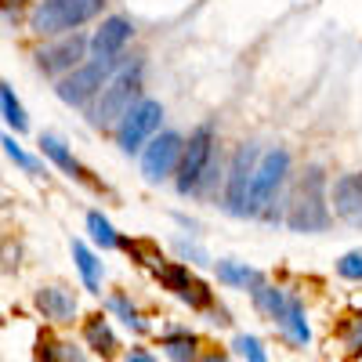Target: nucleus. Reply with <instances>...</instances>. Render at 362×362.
<instances>
[{
    "label": "nucleus",
    "mask_w": 362,
    "mask_h": 362,
    "mask_svg": "<svg viewBox=\"0 0 362 362\" xmlns=\"http://www.w3.org/2000/svg\"><path fill=\"white\" fill-rule=\"evenodd\" d=\"M334 225L329 210V174L322 163H308L290 177L286 189V210H283V228L293 235H319Z\"/></svg>",
    "instance_id": "f257e3e1"
},
{
    "label": "nucleus",
    "mask_w": 362,
    "mask_h": 362,
    "mask_svg": "<svg viewBox=\"0 0 362 362\" xmlns=\"http://www.w3.org/2000/svg\"><path fill=\"white\" fill-rule=\"evenodd\" d=\"M141 98H145V58L141 54H127L124 66H119L112 73V80L102 87V95L83 109L87 112V124L95 127V131H102V134H112V127Z\"/></svg>",
    "instance_id": "f03ea898"
},
{
    "label": "nucleus",
    "mask_w": 362,
    "mask_h": 362,
    "mask_svg": "<svg viewBox=\"0 0 362 362\" xmlns=\"http://www.w3.org/2000/svg\"><path fill=\"white\" fill-rule=\"evenodd\" d=\"M290 177H293V156H290V148L286 145L264 148L261 163L254 170V185H250V221L283 225Z\"/></svg>",
    "instance_id": "7ed1b4c3"
},
{
    "label": "nucleus",
    "mask_w": 362,
    "mask_h": 362,
    "mask_svg": "<svg viewBox=\"0 0 362 362\" xmlns=\"http://www.w3.org/2000/svg\"><path fill=\"white\" fill-rule=\"evenodd\" d=\"M109 8V0H37L25 15L29 33L51 40V37H66V33H80L83 25L98 22Z\"/></svg>",
    "instance_id": "20e7f679"
},
{
    "label": "nucleus",
    "mask_w": 362,
    "mask_h": 362,
    "mask_svg": "<svg viewBox=\"0 0 362 362\" xmlns=\"http://www.w3.org/2000/svg\"><path fill=\"white\" fill-rule=\"evenodd\" d=\"M264 148L257 141H239L232 145V153L225 160V185L218 206L235 221H250V185H254V170L261 163Z\"/></svg>",
    "instance_id": "39448f33"
},
{
    "label": "nucleus",
    "mask_w": 362,
    "mask_h": 362,
    "mask_svg": "<svg viewBox=\"0 0 362 362\" xmlns=\"http://www.w3.org/2000/svg\"><path fill=\"white\" fill-rule=\"evenodd\" d=\"M221 148V134H218V124L214 119H203L196 124L189 134H185V148H181V163H177V174H174V192L181 199H192L199 177L206 170V163L214 160V153Z\"/></svg>",
    "instance_id": "423d86ee"
},
{
    "label": "nucleus",
    "mask_w": 362,
    "mask_h": 362,
    "mask_svg": "<svg viewBox=\"0 0 362 362\" xmlns=\"http://www.w3.org/2000/svg\"><path fill=\"white\" fill-rule=\"evenodd\" d=\"M127 58V54H124ZM124 58H116V62H102V58H87L83 66H76L69 76L54 80V95L62 105L69 109H87L90 102H95L102 95V87L112 80V73L124 66Z\"/></svg>",
    "instance_id": "0eeeda50"
},
{
    "label": "nucleus",
    "mask_w": 362,
    "mask_h": 362,
    "mask_svg": "<svg viewBox=\"0 0 362 362\" xmlns=\"http://www.w3.org/2000/svg\"><path fill=\"white\" fill-rule=\"evenodd\" d=\"M163 119H167V109H163V102L160 98H141L119 124L112 127V141H116V148L124 156H138L141 148L153 141L160 131H163Z\"/></svg>",
    "instance_id": "6e6552de"
},
{
    "label": "nucleus",
    "mask_w": 362,
    "mask_h": 362,
    "mask_svg": "<svg viewBox=\"0 0 362 362\" xmlns=\"http://www.w3.org/2000/svg\"><path fill=\"white\" fill-rule=\"evenodd\" d=\"M181 148H185V134L163 127L153 141H148L138 153V170L148 185H163V181H174L177 163H181Z\"/></svg>",
    "instance_id": "1a4fd4ad"
},
{
    "label": "nucleus",
    "mask_w": 362,
    "mask_h": 362,
    "mask_svg": "<svg viewBox=\"0 0 362 362\" xmlns=\"http://www.w3.org/2000/svg\"><path fill=\"white\" fill-rule=\"evenodd\" d=\"M87 58H90V37H83V33H66V37L44 40V44L37 47V54H33V62H37V69H40L44 76L62 80V76H69L76 66H83Z\"/></svg>",
    "instance_id": "9d476101"
},
{
    "label": "nucleus",
    "mask_w": 362,
    "mask_h": 362,
    "mask_svg": "<svg viewBox=\"0 0 362 362\" xmlns=\"http://www.w3.org/2000/svg\"><path fill=\"white\" fill-rule=\"evenodd\" d=\"M329 210L348 228H362V170L329 177Z\"/></svg>",
    "instance_id": "9b49d317"
},
{
    "label": "nucleus",
    "mask_w": 362,
    "mask_h": 362,
    "mask_svg": "<svg viewBox=\"0 0 362 362\" xmlns=\"http://www.w3.org/2000/svg\"><path fill=\"white\" fill-rule=\"evenodd\" d=\"M134 40V22L127 15H105L98 22V29L90 33V58L102 62H116L127 54V44Z\"/></svg>",
    "instance_id": "f8f14e48"
},
{
    "label": "nucleus",
    "mask_w": 362,
    "mask_h": 362,
    "mask_svg": "<svg viewBox=\"0 0 362 362\" xmlns=\"http://www.w3.org/2000/svg\"><path fill=\"white\" fill-rule=\"evenodd\" d=\"M37 148H40V156L51 163V167H58L66 177H73V181H80V185H90V189H102V181L98 177H90V170L73 156V148H69V141L62 138V134H54V131H44L40 138H37Z\"/></svg>",
    "instance_id": "ddd939ff"
},
{
    "label": "nucleus",
    "mask_w": 362,
    "mask_h": 362,
    "mask_svg": "<svg viewBox=\"0 0 362 362\" xmlns=\"http://www.w3.org/2000/svg\"><path fill=\"white\" fill-rule=\"evenodd\" d=\"M33 305H37V312H40L47 322H54V326H69V322L76 319V312H80L76 293H73L69 286H62V283L40 286V290L33 293Z\"/></svg>",
    "instance_id": "4468645a"
},
{
    "label": "nucleus",
    "mask_w": 362,
    "mask_h": 362,
    "mask_svg": "<svg viewBox=\"0 0 362 362\" xmlns=\"http://www.w3.org/2000/svg\"><path fill=\"white\" fill-rule=\"evenodd\" d=\"M276 329H279V337H283L290 348H308V344H312V322H308V308H305V300H300L297 293H290V300H286L283 315L276 319Z\"/></svg>",
    "instance_id": "2eb2a0df"
},
{
    "label": "nucleus",
    "mask_w": 362,
    "mask_h": 362,
    "mask_svg": "<svg viewBox=\"0 0 362 362\" xmlns=\"http://www.w3.org/2000/svg\"><path fill=\"white\" fill-rule=\"evenodd\" d=\"M83 344L95 351L98 358H116V355H119V337H116L109 315L95 312V315L83 319Z\"/></svg>",
    "instance_id": "dca6fc26"
},
{
    "label": "nucleus",
    "mask_w": 362,
    "mask_h": 362,
    "mask_svg": "<svg viewBox=\"0 0 362 362\" xmlns=\"http://www.w3.org/2000/svg\"><path fill=\"white\" fill-rule=\"evenodd\" d=\"M214 276H218L221 286H228V290H247V293L268 279L261 268H254V264H247V261H235V257L214 261Z\"/></svg>",
    "instance_id": "f3484780"
},
{
    "label": "nucleus",
    "mask_w": 362,
    "mask_h": 362,
    "mask_svg": "<svg viewBox=\"0 0 362 362\" xmlns=\"http://www.w3.org/2000/svg\"><path fill=\"white\" fill-rule=\"evenodd\" d=\"M160 351L167 355V362H196V355L203 351V341H199L196 329H189V326H174V329H163Z\"/></svg>",
    "instance_id": "a211bd4d"
},
{
    "label": "nucleus",
    "mask_w": 362,
    "mask_h": 362,
    "mask_svg": "<svg viewBox=\"0 0 362 362\" xmlns=\"http://www.w3.org/2000/svg\"><path fill=\"white\" fill-rule=\"evenodd\" d=\"M73 261H76V272H80V283L87 293H102V283H105V264L102 257L90 250L83 239H73Z\"/></svg>",
    "instance_id": "6ab92c4d"
},
{
    "label": "nucleus",
    "mask_w": 362,
    "mask_h": 362,
    "mask_svg": "<svg viewBox=\"0 0 362 362\" xmlns=\"http://www.w3.org/2000/svg\"><path fill=\"white\" fill-rule=\"evenodd\" d=\"M105 315H112V319H119L131 334H148V319L141 315V308L131 300V293H124V290H116V293H109L105 297Z\"/></svg>",
    "instance_id": "aec40b11"
},
{
    "label": "nucleus",
    "mask_w": 362,
    "mask_h": 362,
    "mask_svg": "<svg viewBox=\"0 0 362 362\" xmlns=\"http://www.w3.org/2000/svg\"><path fill=\"white\" fill-rule=\"evenodd\" d=\"M83 225H87V239H90L98 250H119V239H124V235L116 232V225L102 214V210H87Z\"/></svg>",
    "instance_id": "412c9836"
},
{
    "label": "nucleus",
    "mask_w": 362,
    "mask_h": 362,
    "mask_svg": "<svg viewBox=\"0 0 362 362\" xmlns=\"http://www.w3.org/2000/svg\"><path fill=\"white\" fill-rule=\"evenodd\" d=\"M0 116H4V124L11 127V134H25L29 131V112H25V105L18 102V95L8 83H0Z\"/></svg>",
    "instance_id": "4be33fe9"
},
{
    "label": "nucleus",
    "mask_w": 362,
    "mask_h": 362,
    "mask_svg": "<svg viewBox=\"0 0 362 362\" xmlns=\"http://www.w3.org/2000/svg\"><path fill=\"white\" fill-rule=\"evenodd\" d=\"M174 297L181 300V305H189L192 312H199V315H203V312L218 300V297H214V290H210V283H206V279H199V276H192V279H189L185 286H181Z\"/></svg>",
    "instance_id": "5701e85b"
},
{
    "label": "nucleus",
    "mask_w": 362,
    "mask_h": 362,
    "mask_svg": "<svg viewBox=\"0 0 362 362\" xmlns=\"http://www.w3.org/2000/svg\"><path fill=\"white\" fill-rule=\"evenodd\" d=\"M337 341H341L344 355H362V308L348 312L337 322Z\"/></svg>",
    "instance_id": "b1692460"
},
{
    "label": "nucleus",
    "mask_w": 362,
    "mask_h": 362,
    "mask_svg": "<svg viewBox=\"0 0 362 362\" xmlns=\"http://www.w3.org/2000/svg\"><path fill=\"white\" fill-rule=\"evenodd\" d=\"M37 358H40V362H87V355H83L76 344H69V341H54V337H40Z\"/></svg>",
    "instance_id": "393cba45"
},
{
    "label": "nucleus",
    "mask_w": 362,
    "mask_h": 362,
    "mask_svg": "<svg viewBox=\"0 0 362 362\" xmlns=\"http://www.w3.org/2000/svg\"><path fill=\"white\" fill-rule=\"evenodd\" d=\"M0 148H4V156H8V160H11L18 170H25V174H44L40 156L25 153V148L18 145V138H15V134H0Z\"/></svg>",
    "instance_id": "a878e982"
},
{
    "label": "nucleus",
    "mask_w": 362,
    "mask_h": 362,
    "mask_svg": "<svg viewBox=\"0 0 362 362\" xmlns=\"http://www.w3.org/2000/svg\"><path fill=\"white\" fill-rule=\"evenodd\" d=\"M232 348H235L239 358H247V362H268V351H264V344L254 334H235L232 337Z\"/></svg>",
    "instance_id": "bb28decb"
},
{
    "label": "nucleus",
    "mask_w": 362,
    "mask_h": 362,
    "mask_svg": "<svg viewBox=\"0 0 362 362\" xmlns=\"http://www.w3.org/2000/svg\"><path fill=\"white\" fill-rule=\"evenodd\" d=\"M334 272L344 279V283H362V247H355V250H348V254H341L337 257V264H334Z\"/></svg>",
    "instance_id": "cd10ccee"
},
{
    "label": "nucleus",
    "mask_w": 362,
    "mask_h": 362,
    "mask_svg": "<svg viewBox=\"0 0 362 362\" xmlns=\"http://www.w3.org/2000/svg\"><path fill=\"white\" fill-rule=\"evenodd\" d=\"M174 250H177V261H185V264H192V268L210 264V254L196 243V239H185V235H181L177 243H174Z\"/></svg>",
    "instance_id": "c85d7f7f"
},
{
    "label": "nucleus",
    "mask_w": 362,
    "mask_h": 362,
    "mask_svg": "<svg viewBox=\"0 0 362 362\" xmlns=\"http://www.w3.org/2000/svg\"><path fill=\"white\" fill-rule=\"evenodd\" d=\"M203 319H206L210 326H221V329H225V326H232V312H228L225 305H218V300L203 312Z\"/></svg>",
    "instance_id": "c756f323"
},
{
    "label": "nucleus",
    "mask_w": 362,
    "mask_h": 362,
    "mask_svg": "<svg viewBox=\"0 0 362 362\" xmlns=\"http://www.w3.org/2000/svg\"><path fill=\"white\" fill-rule=\"evenodd\" d=\"M196 362H232V355H228L225 348H203V351L196 355Z\"/></svg>",
    "instance_id": "7c9ffc66"
},
{
    "label": "nucleus",
    "mask_w": 362,
    "mask_h": 362,
    "mask_svg": "<svg viewBox=\"0 0 362 362\" xmlns=\"http://www.w3.org/2000/svg\"><path fill=\"white\" fill-rule=\"evenodd\" d=\"M124 362H160V358L148 351V348H131V351L124 355Z\"/></svg>",
    "instance_id": "2f4dec72"
},
{
    "label": "nucleus",
    "mask_w": 362,
    "mask_h": 362,
    "mask_svg": "<svg viewBox=\"0 0 362 362\" xmlns=\"http://www.w3.org/2000/svg\"><path fill=\"white\" fill-rule=\"evenodd\" d=\"M0 11H4L8 18H18L22 15V4H18V0H0Z\"/></svg>",
    "instance_id": "473e14b6"
}]
</instances>
